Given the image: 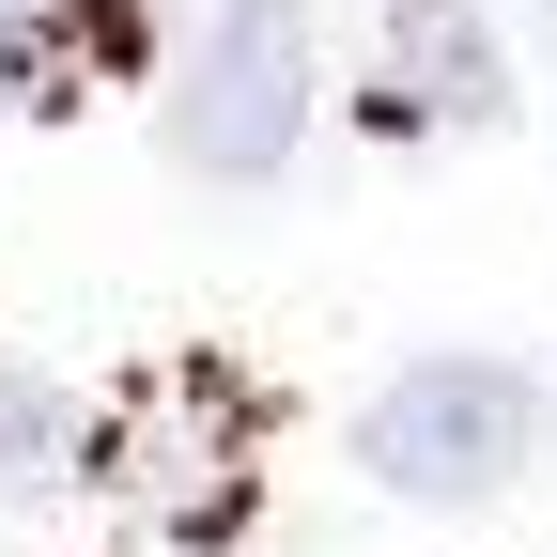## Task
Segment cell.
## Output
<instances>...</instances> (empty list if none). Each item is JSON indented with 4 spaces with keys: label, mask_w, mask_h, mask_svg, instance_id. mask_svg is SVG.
<instances>
[{
    "label": "cell",
    "mask_w": 557,
    "mask_h": 557,
    "mask_svg": "<svg viewBox=\"0 0 557 557\" xmlns=\"http://www.w3.org/2000/svg\"><path fill=\"white\" fill-rule=\"evenodd\" d=\"M248 449H263V403H248L218 357L139 372V387L109 403V434H94L109 496H139L171 542H233V527H248Z\"/></svg>",
    "instance_id": "cell-1"
},
{
    "label": "cell",
    "mask_w": 557,
    "mask_h": 557,
    "mask_svg": "<svg viewBox=\"0 0 557 557\" xmlns=\"http://www.w3.org/2000/svg\"><path fill=\"white\" fill-rule=\"evenodd\" d=\"M295 124H310V16L295 0H218V32L171 94V156L201 186H263L295 156Z\"/></svg>",
    "instance_id": "cell-2"
},
{
    "label": "cell",
    "mask_w": 557,
    "mask_h": 557,
    "mask_svg": "<svg viewBox=\"0 0 557 557\" xmlns=\"http://www.w3.org/2000/svg\"><path fill=\"white\" fill-rule=\"evenodd\" d=\"M372 480H403V496H496V480H527L542 449V387L511 357H418L372 418H357Z\"/></svg>",
    "instance_id": "cell-3"
},
{
    "label": "cell",
    "mask_w": 557,
    "mask_h": 557,
    "mask_svg": "<svg viewBox=\"0 0 557 557\" xmlns=\"http://www.w3.org/2000/svg\"><path fill=\"white\" fill-rule=\"evenodd\" d=\"M496 109H511L496 32H480L465 0H403V16H387V94H372V124L418 139V124H496Z\"/></svg>",
    "instance_id": "cell-4"
},
{
    "label": "cell",
    "mask_w": 557,
    "mask_h": 557,
    "mask_svg": "<svg viewBox=\"0 0 557 557\" xmlns=\"http://www.w3.org/2000/svg\"><path fill=\"white\" fill-rule=\"evenodd\" d=\"M139 47H156V16L139 0H0V94L16 109H78L94 78H139Z\"/></svg>",
    "instance_id": "cell-5"
},
{
    "label": "cell",
    "mask_w": 557,
    "mask_h": 557,
    "mask_svg": "<svg viewBox=\"0 0 557 557\" xmlns=\"http://www.w3.org/2000/svg\"><path fill=\"white\" fill-rule=\"evenodd\" d=\"M62 449V418H47V387H16V372H0V465H47Z\"/></svg>",
    "instance_id": "cell-6"
},
{
    "label": "cell",
    "mask_w": 557,
    "mask_h": 557,
    "mask_svg": "<svg viewBox=\"0 0 557 557\" xmlns=\"http://www.w3.org/2000/svg\"><path fill=\"white\" fill-rule=\"evenodd\" d=\"M542 16H557V0H542Z\"/></svg>",
    "instance_id": "cell-7"
}]
</instances>
